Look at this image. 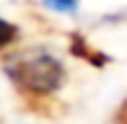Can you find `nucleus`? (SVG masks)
Segmentation results:
<instances>
[{
	"label": "nucleus",
	"mask_w": 127,
	"mask_h": 124,
	"mask_svg": "<svg viewBox=\"0 0 127 124\" xmlns=\"http://www.w3.org/2000/svg\"><path fill=\"white\" fill-rule=\"evenodd\" d=\"M5 72L13 83L31 93H52L65 80V67L44 49H26L5 62Z\"/></svg>",
	"instance_id": "nucleus-1"
},
{
	"label": "nucleus",
	"mask_w": 127,
	"mask_h": 124,
	"mask_svg": "<svg viewBox=\"0 0 127 124\" xmlns=\"http://www.w3.org/2000/svg\"><path fill=\"white\" fill-rule=\"evenodd\" d=\"M42 3L49 5L52 10H57V13H73L78 8V0H42Z\"/></svg>",
	"instance_id": "nucleus-2"
},
{
	"label": "nucleus",
	"mask_w": 127,
	"mask_h": 124,
	"mask_svg": "<svg viewBox=\"0 0 127 124\" xmlns=\"http://www.w3.org/2000/svg\"><path fill=\"white\" fill-rule=\"evenodd\" d=\"M13 39H16V26H13V23H8L5 18H0V49L8 47Z\"/></svg>",
	"instance_id": "nucleus-3"
}]
</instances>
